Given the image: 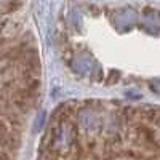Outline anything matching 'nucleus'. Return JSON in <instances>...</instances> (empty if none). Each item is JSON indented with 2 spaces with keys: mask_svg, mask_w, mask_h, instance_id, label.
Wrapping results in <instances>:
<instances>
[{
  "mask_svg": "<svg viewBox=\"0 0 160 160\" xmlns=\"http://www.w3.org/2000/svg\"><path fill=\"white\" fill-rule=\"evenodd\" d=\"M0 160H10L8 155L5 154V151H2V149H0Z\"/></svg>",
  "mask_w": 160,
  "mask_h": 160,
  "instance_id": "nucleus-1",
  "label": "nucleus"
}]
</instances>
